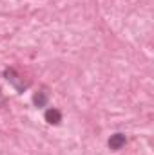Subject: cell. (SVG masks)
Returning <instances> with one entry per match:
<instances>
[{"mask_svg": "<svg viewBox=\"0 0 154 155\" xmlns=\"http://www.w3.org/2000/svg\"><path fill=\"white\" fill-rule=\"evenodd\" d=\"M125 143H127V137H125L123 134H114V135H111V137H109V141H107L109 148H111V150H114V152L121 150V148L125 146Z\"/></svg>", "mask_w": 154, "mask_h": 155, "instance_id": "obj_2", "label": "cell"}, {"mask_svg": "<svg viewBox=\"0 0 154 155\" xmlns=\"http://www.w3.org/2000/svg\"><path fill=\"white\" fill-rule=\"evenodd\" d=\"M45 121H47L49 124H60V121H62V114H60V110H56V108H49V110H45Z\"/></svg>", "mask_w": 154, "mask_h": 155, "instance_id": "obj_3", "label": "cell"}, {"mask_svg": "<svg viewBox=\"0 0 154 155\" xmlns=\"http://www.w3.org/2000/svg\"><path fill=\"white\" fill-rule=\"evenodd\" d=\"M47 92L45 90H40V92H37L35 96H33V103L38 107V108H42V107H45V103H47Z\"/></svg>", "mask_w": 154, "mask_h": 155, "instance_id": "obj_4", "label": "cell"}, {"mask_svg": "<svg viewBox=\"0 0 154 155\" xmlns=\"http://www.w3.org/2000/svg\"><path fill=\"white\" fill-rule=\"evenodd\" d=\"M4 76L7 78V81L18 90V92H24L26 88H27V83L24 81V78H20L16 74V71L15 69H5V72H4Z\"/></svg>", "mask_w": 154, "mask_h": 155, "instance_id": "obj_1", "label": "cell"}, {"mask_svg": "<svg viewBox=\"0 0 154 155\" xmlns=\"http://www.w3.org/2000/svg\"><path fill=\"white\" fill-rule=\"evenodd\" d=\"M0 101H2V94H0Z\"/></svg>", "mask_w": 154, "mask_h": 155, "instance_id": "obj_5", "label": "cell"}]
</instances>
